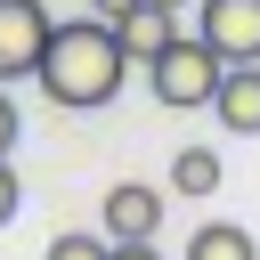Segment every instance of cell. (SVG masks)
Instances as JSON below:
<instances>
[{
  "label": "cell",
  "instance_id": "6da1fadb",
  "mask_svg": "<svg viewBox=\"0 0 260 260\" xmlns=\"http://www.w3.org/2000/svg\"><path fill=\"white\" fill-rule=\"evenodd\" d=\"M32 81H41V98H49V106H65V114H98V106H114V98H122V81H130L122 32H114L106 16L49 24V49H41Z\"/></svg>",
  "mask_w": 260,
  "mask_h": 260
},
{
  "label": "cell",
  "instance_id": "7a4b0ae2",
  "mask_svg": "<svg viewBox=\"0 0 260 260\" xmlns=\"http://www.w3.org/2000/svg\"><path fill=\"white\" fill-rule=\"evenodd\" d=\"M146 73V89L171 106V114H195V106H211V89H219V73H228V57L203 41V32H179L154 65H138Z\"/></svg>",
  "mask_w": 260,
  "mask_h": 260
},
{
  "label": "cell",
  "instance_id": "3957f363",
  "mask_svg": "<svg viewBox=\"0 0 260 260\" xmlns=\"http://www.w3.org/2000/svg\"><path fill=\"white\" fill-rule=\"evenodd\" d=\"M49 8L41 0H0V81H32L41 49H49Z\"/></svg>",
  "mask_w": 260,
  "mask_h": 260
},
{
  "label": "cell",
  "instance_id": "277c9868",
  "mask_svg": "<svg viewBox=\"0 0 260 260\" xmlns=\"http://www.w3.org/2000/svg\"><path fill=\"white\" fill-rule=\"evenodd\" d=\"M203 8V41L228 57V65H260V0H195Z\"/></svg>",
  "mask_w": 260,
  "mask_h": 260
},
{
  "label": "cell",
  "instance_id": "5b68a950",
  "mask_svg": "<svg viewBox=\"0 0 260 260\" xmlns=\"http://www.w3.org/2000/svg\"><path fill=\"white\" fill-rule=\"evenodd\" d=\"M162 187H146V179H122L114 195H106V244H138V236H154L162 228Z\"/></svg>",
  "mask_w": 260,
  "mask_h": 260
},
{
  "label": "cell",
  "instance_id": "8992f818",
  "mask_svg": "<svg viewBox=\"0 0 260 260\" xmlns=\"http://www.w3.org/2000/svg\"><path fill=\"white\" fill-rule=\"evenodd\" d=\"M211 114L228 138H260V65H228L211 89Z\"/></svg>",
  "mask_w": 260,
  "mask_h": 260
},
{
  "label": "cell",
  "instance_id": "52a82bcc",
  "mask_svg": "<svg viewBox=\"0 0 260 260\" xmlns=\"http://www.w3.org/2000/svg\"><path fill=\"white\" fill-rule=\"evenodd\" d=\"M114 32H122V57H130V73H138V65H154V57L179 41V8H154V0H138V8H130Z\"/></svg>",
  "mask_w": 260,
  "mask_h": 260
},
{
  "label": "cell",
  "instance_id": "ba28073f",
  "mask_svg": "<svg viewBox=\"0 0 260 260\" xmlns=\"http://www.w3.org/2000/svg\"><path fill=\"white\" fill-rule=\"evenodd\" d=\"M171 195H179V203L219 195V154H211V146H179V154H171Z\"/></svg>",
  "mask_w": 260,
  "mask_h": 260
},
{
  "label": "cell",
  "instance_id": "9c48e42d",
  "mask_svg": "<svg viewBox=\"0 0 260 260\" xmlns=\"http://www.w3.org/2000/svg\"><path fill=\"white\" fill-rule=\"evenodd\" d=\"M187 260H260V244H252V228H236V219H203V228L187 236Z\"/></svg>",
  "mask_w": 260,
  "mask_h": 260
},
{
  "label": "cell",
  "instance_id": "30bf717a",
  "mask_svg": "<svg viewBox=\"0 0 260 260\" xmlns=\"http://www.w3.org/2000/svg\"><path fill=\"white\" fill-rule=\"evenodd\" d=\"M106 252H114L106 236H81V228H65V236H49V252H41V260H106Z\"/></svg>",
  "mask_w": 260,
  "mask_h": 260
},
{
  "label": "cell",
  "instance_id": "8fae6325",
  "mask_svg": "<svg viewBox=\"0 0 260 260\" xmlns=\"http://www.w3.org/2000/svg\"><path fill=\"white\" fill-rule=\"evenodd\" d=\"M16 211H24V187H16V162H8V154H0V228H8V219H16Z\"/></svg>",
  "mask_w": 260,
  "mask_h": 260
},
{
  "label": "cell",
  "instance_id": "7c38bea8",
  "mask_svg": "<svg viewBox=\"0 0 260 260\" xmlns=\"http://www.w3.org/2000/svg\"><path fill=\"white\" fill-rule=\"evenodd\" d=\"M24 138V114H16V98H8V81H0V154Z\"/></svg>",
  "mask_w": 260,
  "mask_h": 260
},
{
  "label": "cell",
  "instance_id": "4fadbf2b",
  "mask_svg": "<svg viewBox=\"0 0 260 260\" xmlns=\"http://www.w3.org/2000/svg\"><path fill=\"white\" fill-rule=\"evenodd\" d=\"M106 260H162V252H154V236H138V244H114Z\"/></svg>",
  "mask_w": 260,
  "mask_h": 260
},
{
  "label": "cell",
  "instance_id": "5bb4252c",
  "mask_svg": "<svg viewBox=\"0 0 260 260\" xmlns=\"http://www.w3.org/2000/svg\"><path fill=\"white\" fill-rule=\"evenodd\" d=\"M89 8H98V16H106V24H122V16H130V8H138V0H89Z\"/></svg>",
  "mask_w": 260,
  "mask_h": 260
},
{
  "label": "cell",
  "instance_id": "9a60e30c",
  "mask_svg": "<svg viewBox=\"0 0 260 260\" xmlns=\"http://www.w3.org/2000/svg\"><path fill=\"white\" fill-rule=\"evenodd\" d=\"M154 8H179V16H187V8H195V0H154Z\"/></svg>",
  "mask_w": 260,
  "mask_h": 260
}]
</instances>
